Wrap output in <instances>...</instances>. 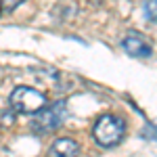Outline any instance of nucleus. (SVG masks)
Listing matches in <instances>:
<instances>
[{"label":"nucleus","instance_id":"8","mask_svg":"<svg viewBox=\"0 0 157 157\" xmlns=\"http://www.w3.org/2000/svg\"><path fill=\"white\" fill-rule=\"evenodd\" d=\"M0 120H2V124L4 126H13V121H15V115H9V113H0Z\"/></svg>","mask_w":157,"mask_h":157},{"label":"nucleus","instance_id":"5","mask_svg":"<svg viewBox=\"0 0 157 157\" xmlns=\"http://www.w3.org/2000/svg\"><path fill=\"white\" fill-rule=\"evenodd\" d=\"M80 153V145L73 140V138H57L48 149V155L50 157H73Z\"/></svg>","mask_w":157,"mask_h":157},{"label":"nucleus","instance_id":"6","mask_svg":"<svg viewBox=\"0 0 157 157\" xmlns=\"http://www.w3.org/2000/svg\"><path fill=\"white\" fill-rule=\"evenodd\" d=\"M143 9H145V17L147 19L153 21V23H157V0H145Z\"/></svg>","mask_w":157,"mask_h":157},{"label":"nucleus","instance_id":"4","mask_svg":"<svg viewBox=\"0 0 157 157\" xmlns=\"http://www.w3.org/2000/svg\"><path fill=\"white\" fill-rule=\"evenodd\" d=\"M121 48L126 50L130 57H136V59H149L153 55V46L138 32H128L124 36V40H121Z\"/></svg>","mask_w":157,"mask_h":157},{"label":"nucleus","instance_id":"1","mask_svg":"<svg viewBox=\"0 0 157 157\" xmlns=\"http://www.w3.org/2000/svg\"><path fill=\"white\" fill-rule=\"evenodd\" d=\"M126 134V121L117 117V115H101L97 121H94V128H92V138L98 147L103 149H113L121 143Z\"/></svg>","mask_w":157,"mask_h":157},{"label":"nucleus","instance_id":"3","mask_svg":"<svg viewBox=\"0 0 157 157\" xmlns=\"http://www.w3.org/2000/svg\"><path fill=\"white\" fill-rule=\"evenodd\" d=\"M67 117V103L65 101H55L52 105H44L38 111V117L34 120V130L36 132H52L57 130Z\"/></svg>","mask_w":157,"mask_h":157},{"label":"nucleus","instance_id":"7","mask_svg":"<svg viewBox=\"0 0 157 157\" xmlns=\"http://www.w3.org/2000/svg\"><path fill=\"white\" fill-rule=\"evenodd\" d=\"M23 0H0V9L2 11H15Z\"/></svg>","mask_w":157,"mask_h":157},{"label":"nucleus","instance_id":"2","mask_svg":"<svg viewBox=\"0 0 157 157\" xmlns=\"http://www.w3.org/2000/svg\"><path fill=\"white\" fill-rule=\"evenodd\" d=\"M46 103H48L46 94L36 90V88H29V86H17L11 92V107L17 113H23V115L38 113Z\"/></svg>","mask_w":157,"mask_h":157}]
</instances>
